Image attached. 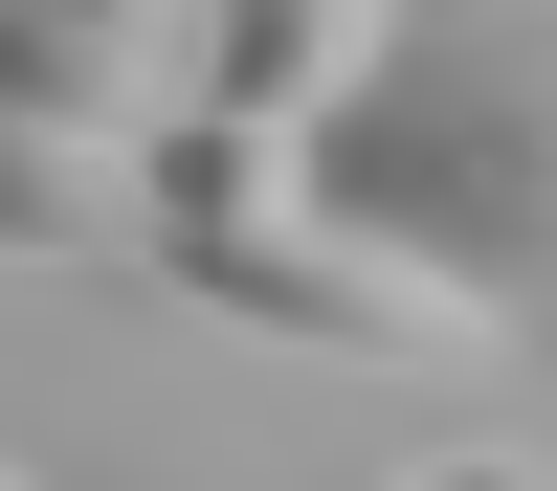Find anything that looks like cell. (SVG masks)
I'll return each mask as SVG.
<instances>
[{"instance_id": "6da1fadb", "label": "cell", "mask_w": 557, "mask_h": 491, "mask_svg": "<svg viewBox=\"0 0 557 491\" xmlns=\"http://www.w3.org/2000/svg\"><path fill=\"white\" fill-rule=\"evenodd\" d=\"M312 223L446 268V291H557V0L535 23H401L380 89L312 134Z\"/></svg>"}, {"instance_id": "7a4b0ae2", "label": "cell", "mask_w": 557, "mask_h": 491, "mask_svg": "<svg viewBox=\"0 0 557 491\" xmlns=\"http://www.w3.org/2000/svg\"><path fill=\"white\" fill-rule=\"evenodd\" d=\"M178 268V312H246V335H290V357H380V380H446V357H491V291H446V268H401V246H357V223H223V246H157Z\"/></svg>"}, {"instance_id": "3957f363", "label": "cell", "mask_w": 557, "mask_h": 491, "mask_svg": "<svg viewBox=\"0 0 557 491\" xmlns=\"http://www.w3.org/2000/svg\"><path fill=\"white\" fill-rule=\"evenodd\" d=\"M178 89H201V23H157V0H0V134H112V157H157Z\"/></svg>"}, {"instance_id": "277c9868", "label": "cell", "mask_w": 557, "mask_h": 491, "mask_svg": "<svg viewBox=\"0 0 557 491\" xmlns=\"http://www.w3.org/2000/svg\"><path fill=\"white\" fill-rule=\"evenodd\" d=\"M380 45H401V23H357V0H223V23H201V89H178V112L268 134V157H312V134L380 89Z\"/></svg>"}, {"instance_id": "5b68a950", "label": "cell", "mask_w": 557, "mask_h": 491, "mask_svg": "<svg viewBox=\"0 0 557 491\" xmlns=\"http://www.w3.org/2000/svg\"><path fill=\"white\" fill-rule=\"evenodd\" d=\"M0 246L23 268H134L157 223H134V157L112 134H0Z\"/></svg>"}, {"instance_id": "8992f818", "label": "cell", "mask_w": 557, "mask_h": 491, "mask_svg": "<svg viewBox=\"0 0 557 491\" xmlns=\"http://www.w3.org/2000/svg\"><path fill=\"white\" fill-rule=\"evenodd\" d=\"M401 491H557V469H535V446H424Z\"/></svg>"}, {"instance_id": "52a82bcc", "label": "cell", "mask_w": 557, "mask_h": 491, "mask_svg": "<svg viewBox=\"0 0 557 491\" xmlns=\"http://www.w3.org/2000/svg\"><path fill=\"white\" fill-rule=\"evenodd\" d=\"M0 491H23V469H0Z\"/></svg>"}]
</instances>
